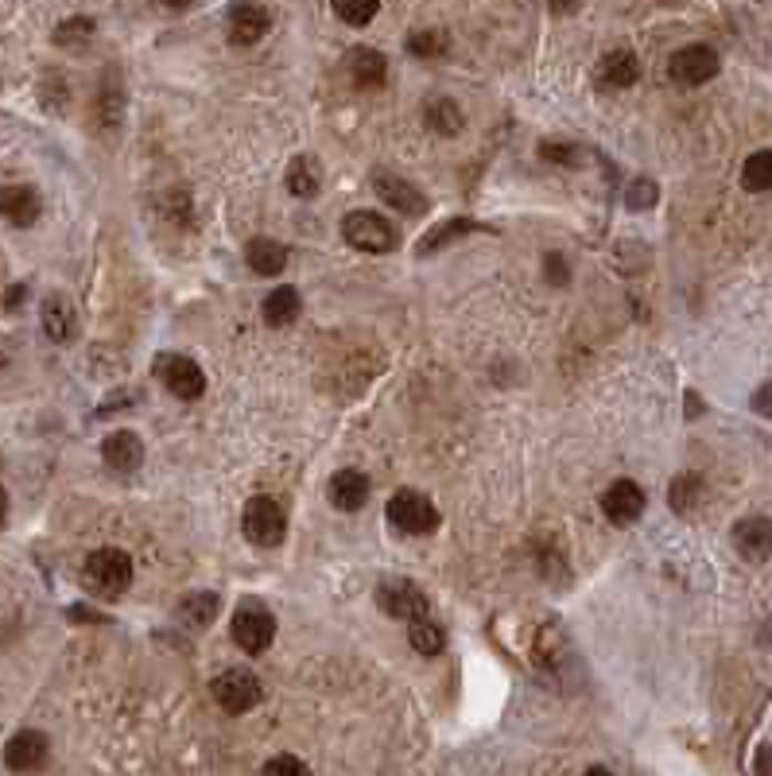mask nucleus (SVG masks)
I'll return each mask as SVG.
<instances>
[{
	"instance_id": "1a4fd4ad",
	"label": "nucleus",
	"mask_w": 772,
	"mask_h": 776,
	"mask_svg": "<svg viewBox=\"0 0 772 776\" xmlns=\"http://www.w3.org/2000/svg\"><path fill=\"white\" fill-rule=\"evenodd\" d=\"M156 373L179 400H198L206 392V373L198 369V361H190L187 354H159Z\"/></svg>"
},
{
	"instance_id": "2eb2a0df",
	"label": "nucleus",
	"mask_w": 772,
	"mask_h": 776,
	"mask_svg": "<svg viewBox=\"0 0 772 776\" xmlns=\"http://www.w3.org/2000/svg\"><path fill=\"white\" fill-rule=\"evenodd\" d=\"M602 513L614 524L640 521V513H645V490H640L637 482H629V478H622V482H614L602 493Z\"/></svg>"
},
{
	"instance_id": "393cba45",
	"label": "nucleus",
	"mask_w": 772,
	"mask_h": 776,
	"mask_svg": "<svg viewBox=\"0 0 772 776\" xmlns=\"http://www.w3.org/2000/svg\"><path fill=\"white\" fill-rule=\"evenodd\" d=\"M221 610V598L213 590H198V595H187L179 606V618L187 621L190 629H206Z\"/></svg>"
},
{
	"instance_id": "39448f33",
	"label": "nucleus",
	"mask_w": 772,
	"mask_h": 776,
	"mask_svg": "<svg viewBox=\"0 0 772 776\" xmlns=\"http://www.w3.org/2000/svg\"><path fill=\"white\" fill-rule=\"evenodd\" d=\"M377 606H380V614H388V618L419 621V618H427V610H431V598H427L424 587L411 583V578H385V583L377 587Z\"/></svg>"
},
{
	"instance_id": "ea45409f",
	"label": "nucleus",
	"mask_w": 772,
	"mask_h": 776,
	"mask_svg": "<svg viewBox=\"0 0 772 776\" xmlns=\"http://www.w3.org/2000/svg\"><path fill=\"white\" fill-rule=\"evenodd\" d=\"M66 618H74V621H90V626H97V621H105L102 614L86 610V606H71V610H66Z\"/></svg>"
},
{
	"instance_id": "0eeeda50",
	"label": "nucleus",
	"mask_w": 772,
	"mask_h": 776,
	"mask_svg": "<svg viewBox=\"0 0 772 776\" xmlns=\"http://www.w3.org/2000/svg\"><path fill=\"white\" fill-rule=\"evenodd\" d=\"M272 637H277V618H272L264 606L244 602L241 610L233 614V641H237V649H244L249 657H261L272 644Z\"/></svg>"
},
{
	"instance_id": "c03bdc74",
	"label": "nucleus",
	"mask_w": 772,
	"mask_h": 776,
	"mask_svg": "<svg viewBox=\"0 0 772 776\" xmlns=\"http://www.w3.org/2000/svg\"><path fill=\"white\" fill-rule=\"evenodd\" d=\"M586 776H614L609 768H602V765H594V768H586Z\"/></svg>"
},
{
	"instance_id": "9d476101",
	"label": "nucleus",
	"mask_w": 772,
	"mask_h": 776,
	"mask_svg": "<svg viewBox=\"0 0 772 776\" xmlns=\"http://www.w3.org/2000/svg\"><path fill=\"white\" fill-rule=\"evenodd\" d=\"M668 74L679 86H702L718 74V55L707 43H691V48H679L668 63Z\"/></svg>"
},
{
	"instance_id": "c9c22d12",
	"label": "nucleus",
	"mask_w": 772,
	"mask_h": 776,
	"mask_svg": "<svg viewBox=\"0 0 772 776\" xmlns=\"http://www.w3.org/2000/svg\"><path fill=\"white\" fill-rule=\"evenodd\" d=\"M264 776H311V768L300 757H292V753H280V757H272L264 765Z\"/></svg>"
},
{
	"instance_id": "f257e3e1",
	"label": "nucleus",
	"mask_w": 772,
	"mask_h": 776,
	"mask_svg": "<svg viewBox=\"0 0 772 776\" xmlns=\"http://www.w3.org/2000/svg\"><path fill=\"white\" fill-rule=\"evenodd\" d=\"M82 583L94 590L97 598H117L133 587V559L121 547H102L86 559L82 567Z\"/></svg>"
},
{
	"instance_id": "f03ea898",
	"label": "nucleus",
	"mask_w": 772,
	"mask_h": 776,
	"mask_svg": "<svg viewBox=\"0 0 772 776\" xmlns=\"http://www.w3.org/2000/svg\"><path fill=\"white\" fill-rule=\"evenodd\" d=\"M342 238H346V245L373 256L393 253L400 245V230L385 214H377V210H354V214L342 218Z\"/></svg>"
},
{
	"instance_id": "f704fd0d",
	"label": "nucleus",
	"mask_w": 772,
	"mask_h": 776,
	"mask_svg": "<svg viewBox=\"0 0 772 776\" xmlns=\"http://www.w3.org/2000/svg\"><path fill=\"white\" fill-rule=\"evenodd\" d=\"M136 400H140V388H117V392H109V397L102 400V408H97V420H105L109 412H128Z\"/></svg>"
},
{
	"instance_id": "7ed1b4c3",
	"label": "nucleus",
	"mask_w": 772,
	"mask_h": 776,
	"mask_svg": "<svg viewBox=\"0 0 772 776\" xmlns=\"http://www.w3.org/2000/svg\"><path fill=\"white\" fill-rule=\"evenodd\" d=\"M388 524L404 536H427V532L439 528V508L431 505V497H424L419 490H396L388 497L385 508Z\"/></svg>"
},
{
	"instance_id": "20e7f679",
	"label": "nucleus",
	"mask_w": 772,
	"mask_h": 776,
	"mask_svg": "<svg viewBox=\"0 0 772 776\" xmlns=\"http://www.w3.org/2000/svg\"><path fill=\"white\" fill-rule=\"evenodd\" d=\"M241 528H244V536H249L257 547H277L280 539H284V532H288L284 505H280L277 497H264V493H257V497H249V505H244Z\"/></svg>"
},
{
	"instance_id": "b1692460",
	"label": "nucleus",
	"mask_w": 772,
	"mask_h": 776,
	"mask_svg": "<svg viewBox=\"0 0 772 776\" xmlns=\"http://www.w3.org/2000/svg\"><path fill=\"white\" fill-rule=\"evenodd\" d=\"M598 74H602V82H609V86H633V82L640 78V63H637L633 51L617 48V51H609V55L602 59Z\"/></svg>"
},
{
	"instance_id": "7c9ffc66",
	"label": "nucleus",
	"mask_w": 772,
	"mask_h": 776,
	"mask_svg": "<svg viewBox=\"0 0 772 776\" xmlns=\"http://www.w3.org/2000/svg\"><path fill=\"white\" fill-rule=\"evenodd\" d=\"M377 12H380L377 0H362V4L357 0H334V17L346 20L350 28H365Z\"/></svg>"
},
{
	"instance_id": "e433bc0d",
	"label": "nucleus",
	"mask_w": 772,
	"mask_h": 776,
	"mask_svg": "<svg viewBox=\"0 0 772 776\" xmlns=\"http://www.w3.org/2000/svg\"><path fill=\"white\" fill-rule=\"evenodd\" d=\"M544 276L552 280L555 287H563L571 280V269H567V261H563L560 253H547V261H544Z\"/></svg>"
},
{
	"instance_id": "4c0bfd02",
	"label": "nucleus",
	"mask_w": 772,
	"mask_h": 776,
	"mask_svg": "<svg viewBox=\"0 0 772 776\" xmlns=\"http://www.w3.org/2000/svg\"><path fill=\"white\" fill-rule=\"evenodd\" d=\"M753 412L757 416H769V420H772V380L753 392Z\"/></svg>"
},
{
	"instance_id": "c756f323",
	"label": "nucleus",
	"mask_w": 772,
	"mask_h": 776,
	"mask_svg": "<svg viewBox=\"0 0 772 776\" xmlns=\"http://www.w3.org/2000/svg\"><path fill=\"white\" fill-rule=\"evenodd\" d=\"M702 493V478L699 474H679L676 482H671L668 490V505L676 508V513H691L695 501H699Z\"/></svg>"
},
{
	"instance_id": "6e6552de",
	"label": "nucleus",
	"mask_w": 772,
	"mask_h": 776,
	"mask_svg": "<svg viewBox=\"0 0 772 776\" xmlns=\"http://www.w3.org/2000/svg\"><path fill=\"white\" fill-rule=\"evenodd\" d=\"M373 190H377V199L385 202V207H393L396 214H404V218H424L427 207H431L416 182H408L404 175H393V171H373Z\"/></svg>"
},
{
	"instance_id": "58836bf2",
	"label": "nucleus",
	"mask_w": 772,
	"mask_h": 776,
	"mask_svg": "<svg viewBox=\"0 0 772 776\" xmlns=\"http://www.w3.org/2000/svg\"><path fill=\"white\" fill-rule=\"evenodd\" d=\"M753 776H772V742H764L753 757Z\"/></svg>"
},
{
	"instance_id": "473e14b6",
	"label": "nucleus",
	"mask_w": 772,
	"mask_h": 776,
	"mask_svg": "<svg viewBox=\"0 0 772 776\" xmlns=\"http://www.w3.org/2000/svg\"><path fill=\"white\" fill-rule=\"evenodd\" d=\"M656 199H660V187L653 179H637L629 190H625V207L629 210H653Z\"/></svg>"
},
{
	"instance_id": "2f4dec72",
	"label": "nucleus",
	"mask_w": 772,
	"mask_h": 776,
	"mask_svg": "<svg viewBox=\"0 0 772 776\" xmlns=\"http://www.w3.org/2000/svg\"><path fill=\"white\" fill-rule=\"evenodd\" d=\"M90 35H94V20H90V17H71V20H63V24L55 28L59 48H79V43H86Z\"/></svg>"
},
{
	"instance_id": "6ab92c4d",
	"label": "nucleus",
	"mask_w": 772,
	"mask_h": 776,
	"mask_svg": "<svg viewBox=\"0 0 772 776\" xmlns=\"http://www.w3.org/2000/svg\"><path fill=\"white\" fill-rule=\"evenodd\" d=\"M244 261H249V269L257 276H280L288 269V249L272 238H252L244 245Z\"/></svg>"
},
{
	"instance_id": "a878e982",
	"label": "nucleus",
	"mask_w": 772,
	"mask_h": 776,
	"mask_svg": "<svg viewBox=\"0 0 772 776\" xmlns=\"http://www.w3.org/2000/svg\"><path fill=\"white\" fill-rule=\"evenodd\" d=\"M408 641L419 657H439L447 649V629L431 618H419V621H408Z\"/></svg>"
},
{
	"instance_id": "a19ab883",
	"label": "nucleus",
	"mask_w": 772,
	"mask_h": 776,
	"mask_svg": "<svg viewBox=\"0 0 772 776\" xmlns=\"http://www.w3.org/2000/svg\"><path fill=\"white\" fill-rule=\"evenodd\" d=\"M24 295H28V287H24V284H12L9 292H4V307H9V311H17L20 303H24Z\"/></svg>"
},
{
	"instance_id": "79ce46f5",
	"label": "nucleus",
	"mask_w": 772,
	"mask_h": 776,
	"mask_svg": "<svg viewBox=\"0 0 772 776\" xmlns=\"http://www.w3.org/2000/svg\"><path fill=\"white\" fill-rule=\"evenodd\" d=\"M702 412V405H699V392H687V420H695V416Z\"/></svg>"
},
{
	"instance_id": "f3484780",
	"label": "nucleus",
	"mask_w": 772,
	"mask_h": 776,
	"mask_svg": "<svg viewBox=\"0 0 772 776\" xmlns=\"http://www.w3.org/2000/svg\"><path fill=\"white\" fill-rule=\"evenodd\" d=\"M272 17L261 4H233L229 9V40L233 43H257L264 32H269Z\"/></svg>"
},
{
	"instance_id": "cd10ccee",
	"label": "nucleus",
	"mask_w": 772,
	"mask_h": 776,
	"mask_svg": "<svg viewBox=\"0 0 772 776\" xmlns=\"http://www.w3.org/2000/svg\"><path fill=\"white\" fill-rule=\"evenodd\" d=\"M450 51V35L442 28H427V32L408 35V55L416 59H442Z\"/></svg>"
},
{
	"instance_id": "72a5a7b5",
	"label": "nucleus",
	"mask_w": 772,
	"mask_h": 776,
	"mask_svg": "<svg viewBox=\"0 0 772 776\" xmlns=\"http://www.w3.org/2000/svg\"><path fill=\"white\" fill-rule=\"evenodd\" d=\"M540 151H544V159H552V164H563V167H578V164H583V148H575V144L547 140V144H540Z\"/></svg>"
},
{
	"instance_id": "dca6fc26",
	"label": "nucleus",
	"mask_w": 772,
	"mask_h": 776,
	"mask_svg": "<svg viewBox=\"0 0 772 776\" xmlns=\"http://www.w3.org/2000/svg\"><path fill=\"white\" fill-rule=\"evenodd\" d=\"M369 501V478L362 470H338L331 478V505L342 513H357Z\"/></svg>"
},
{
	"instance_id": "412c9836",
	"label": "nucleus",
	"mask_w": 772,
	"mask_h": 776,
	"mask_svg": "<svg viewBox=\"0 0 772 776\" xmlns=\"http://www.w3.org/2000/svg\"><path fill=\"white\" fill-rule=\"evenodd\" d=\"M350 71H354V82L362 90H377L388 78V59L373 48H354L350 51Z\"/></svg>"
},
{
	"instance_id": "423d86ee",
	"label": "nucleus",
	"mask_w": 772,
	"mask_h": 776,
	"mask_svg": "<svg viewBox=\"0 0 772 776\" xmlns=\"http://www.w3.org/2000/svg\"><path fill=\"white\" fill-rule=\"evenodd\" d=\"M213 699H218V706L226 714H244L261 703L264 688H261V680L252 672H244V668H229V672H221L218 680H213Z\"/></svg>"
},
{
	"instance_id": "9b49d317",
	"label": "nucleus",
	"mask_w": 772,
	"mask_h": 776,
	"mask_svg": "<svg viewBox=\"0 0 772 776\" xmlns=\"http://www.w3.org/2000/svg\"><path fill=\"white\" fill-rule=\"evenodd\" d=\"M43 214V202H40V190L28 187V182H9V187H0V218L9 226H35Z\"/></svg>"
},
{
	"instance_id": "aec40b11",
	"label": "nucleus",
	"mask_w": 772,
	"mask_h": 776,
	"mask_svg": "<svg viewBox=\"0 0 772 776\" xmlns=\"http://www.w3.org/2000/svg\"><path fill=\"white\" fill-rule=\"evenodd\" d=\"M288 190H292L295 199H319V190H323V164L315 156H295L288 164Z\"/></svg>"
},
{
	"instance_id": "f8f14e48",
	"label": "nucleus",
	"mask_w": 772,
	"mask_h": 776,
	"mask_svg": "<svg viewBox=\"0 0 772 776\" xmlns=\"http://www.w3.org/2000/svg\"><path fill=\"white\" fill-rule=\"evenodd\" d=\"M48 753H51L48 734H40V730H20V734H12V742L4 745V765H9L12 773H35V768H43Z\"/></svg>"
},
{
	"instance_id": "a211bd4d",
	"label": "nucleus",
	"mask_w": 772,
	"mask_h": 776,
	"mask_svg": "<svg viewBox=\"0 0 772 776\" xmlns=\"http://www.w3.org/2000/svg\"><path fill=\"white\" fill-rule=\"evenodd\" d=\"M102 459L109 462L113 470H121V474H133V470L144 462V443L133 436V431H113V436H105V443H102Z\"/></svg>"
},
{
	"instance_id": "5701e85b",
	"label": "nucleus",
	"mask_w": 772,
	"mask_h": 776,
	"mask_svg": "<svg viewBox=\"0 0 772 776\" xmlns=\"http://www.w3.org/2000/svg\"><path fill=\"white\" fill-rule=\"evenodd\" d=\"M486 226L481 222H473V218H450V222H442V226H435L427 238H419V249L416 253L419 256H431V253H439L447 241H458V238H466V233H481Z\"/></svg>"
},
{
	"instance_id": "c85d7f7f",
	"label": "nucleus",
	"mask_w": 772,
	"mask_h": 776,
	"mask_svg": "<svg viewBox=\"0 0 772 776\" xmlns=\"http://www.w3.org/2000/svg\"><path fill=\"white\" fill-rule=\"evenodd\" d=\"M424 113L435 125V133H442V136H455L458 128H462V109H458L450 97H435V102H427Z\"/></svg>"
},
{
	"instance_id": "37998d69",
	"label": "nucleus",
	"mask_w": 772,
	"mask_h": 776,
	"mask_svg": "<svg viewBox=\"0 0 772 776\" xmlns=\"http://www.w3.org/2000/svg\"><path fill=\"white\" fill-rule=\"evenodd\" d=\"M4 521H9V493L0 490V528H4Z\"/></svg>"
},
{
	"instance_id": "4468645a",
	"label": "nucleus",
	"mask_w": 772,
	"mask_h": 776,
	"mask_svg": "<svg viewBox=\"0 0 772 776\" xmlns=\"http://www.w3.org/2000/svg\"><path fill=\"white\" fill-rule=\"evenodd\" d=\"M43 334H48L51 342H59V346H66V342H74V334H79V311H74V300L63 292H51L48 300H43Z\"/></svg>"
},
{
	"instance_id": "ddd939ff",
	"label": "nucleus",
	"mask_w": 772,
	"mask_h": 776,
	"mask_svg": "<svg viewBox=\"0 0 772 776\" xmlns=\"http://www.w3.org/2000/svg\"><path fill=\"white\" fill-rule=\"evenodd\" d=\"M733 552L749 563H764L772 555V521L769 516H745L733 524Z\"/></svg>"
},
{
	"instance_id": "bb28decb",
	"label": "nucleus",
	"mask_w": 772,
	"mask_h": 776,
	"mask_svg": "<svg viewBox=\"0 0 772 776\" xmlns=\"http://www.w3.org/2000/svg\"><path fill=\"white\" fill-rule=\"evenodd\" d=\"M741 187L761 195V190H772V148H761L745 159L741 167Z\"/></svg>"
},
{
	"instance_id": "4be33fe9",
	"label": "nucleus",
	"mask_w": 772,
	"mask_h": 776,
	"mask_svg": "<svg viewBox=\"0 0 772 776\" xmlns=\"http://www.w3.org/2000/svg\"><path fill=\"white\" fill-rule=\"evenodd\" d=\"M300 292H295L292 284H284V287H272L269 295H264V323L269 326H292L295 318H300Z\"/></svg>"
}]
</instances>
